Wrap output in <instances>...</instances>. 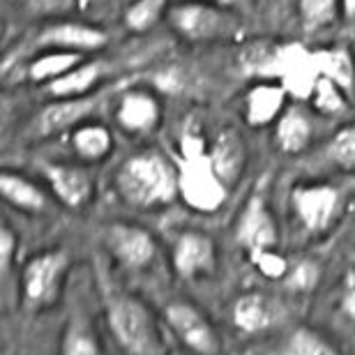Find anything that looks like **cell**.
<instances>
[{
	"instance_id": "28",
	"label": "cell",
	"mask_w": 355,
	"mask_h": 355,
	"mask_svg": "<svg viewBox=\"0 0 355 355\" xmlns=\"http://www.w3.org/2000/svg\"><path fill=\"white\" fill-rule=\"evenodd\" d=\"M328 159L346 173H355V125L342 127L328 144Z\"/></svg>"
},
{
	"instance_id": "18",
	"label": "cell",
	"mask_w": 355,
	"mask_h": 355,
	"mask_svg": "<svg viewBox=\"0 0 355 355\" xmlns=\"http://www.w3.org/2000/svg\"><path fill=\"white\" fill-rule=\"evenodd\" d=\"M314 137V125H311L309 113L300 104H291L275 123V144L282 153L300 155L307 150Z\"/></svg>"
},
{
	"instance_id": "13",
	"label": "cell",
	"mask_w": 355,
	"mask_h": 355,
	"mask_svg": "<svg viewBox=\"0 0 355 355\" xmlns=\"http://www.w3.org/2000/svg\"><path fill=\"white\" fill-rule=\"evenodd\" d=\"M173 268L182 279L208 275L217 266V250L210 236L201 231H184L173 245Z\"/></svg>"
},
{
	"instance_id": "25",
	"label": "cell",
	"mask_w": 355,
	"mask_h": 355,
	"mask_svg": "<svg viewBox=\"0 0 355 355\" xmlns=\"http://www.w3.org/2000/svg\"><path fill=\"white\" fill-rule=\"evenodd\" d=\"M297 12L304 31H321L335 24L342 12V0H297Z\"/></svg>"
},
{
	"instance_id": "22",
	"label": "cell",
	"mask_w": 355,
	"mask_h": 355,
	"mask_svg": "<svg viewBox=\"0 0 355 355\" xmlns=\"http://www.w3.org/2000/svg\"><path fill=\"white\" fill-rule=\"evenodd\" d=\"M83 62V53L76 51H42L35 53L26 65V76L28 81L42 83L49 86L51 81L60 79L62 74H67L69 69Z\"/></svg>"
},
{
	"instance_id": "1",
	"label": "cell",
	"mask_w": 355,
	"mask_h": 355,
	"mask_svg": "<svg viewBox=\"0 0 355 355\" xmlns=\"http://www.w3.org/2000/svg\"><path fill=\"white\" fill-rule=\"evenodd\" d=\"M116 191L132 208H164L180 196V168L159 150H141L118 166Z\"/></svg>"
},
{
	"instance_id": "27",
	"label": "cell",
	"mask_w": 355,
	"mask_h": 355,
	"mask_svg": "<svg viewBox=\"0 0 355 355\" xmlns=\"http://www.w3.org/2000/svg\"><path fill=\"white\" fill-rule=\"evenodd\" d=\"M282 355H342L321 332L311 328H297L288 337Z\"/></svg>"
},
{
	"instance_id": "14",
	"label": "cell",
	"mask_w": 355,
	"mask_h": 355,
	"mask_svg": "<svg viewBox=\"0 0 355 355\" xmlns=\"http://www.w3.org/2000/svg\"><path fill=\"white\" fill-rule=\"evenodd\" d=\"M44 178L53 191V196L72 210L88 205L92 194H95V180L79 164H62V162L46 164Z\"/></svg>"
},
{
	"instance_id": "9",
	"label": "cell",
	"mask_w": 355,
	"mask_h": 355,
	"mask_svg": "<svg viewBox=\"0 0 355 355\" xmlns=\"http://www.w3.org/2000/svg\"><path fill=\"white\" fill-rule=\"evenodd\" d=\"M104 102V92H92L86 97L72 99H51L35 118V134L37 137H53V134L74 130L95 113Z\"/></svg>"
},
{
	"instance_id": "34",
	"label": "cell",
	"mask_w": 355,
	"mask_h": 355,
	"mask_svg": "<svg viewBox=\"0 0 355 355\" xmlns=\"http://www.w3.org/2000/svg\"><path fill=\"white\" fill-rule=\"evenodd\" d=\"M203 3H210V5H217V7H224V10H231V12H250L254 7V0H203Z\"/></svg>"
},
{
	"instance_id": "31",
	"label": "cell",
	"mask_w": 355,
	"mask_h": 355,
	"mask_svg": "<svg viewBox=\"0 0 355 355\" xmlns=\"http://www.w3.org/2000/svg\"><path fill=\"white\" fill-rule=\"evenodd\" d=\"M250 261H252V266L266 277V279H286V275L291 270L286 259L275 250L254 252V254H250Z\"/></svg>"
},
{
	"instance_id": "17",
	"label": "cell",
	"mask_w": 355,
	"mask_h": 355,
	"mask_svg": "<svg viewBox=\"0 0 355 355\" xmlns=\"http://www.w3.org/2000/svg\"><path fill=\"white\" fill-rule=\"evenodd\" d=\"M279 321V304H275L263 293H243L233 302V323L245 335L268 332Z\"/></svg>"
},
{
	"instance_id": "11",
	"label": "cell",
	"mask_w": 355,
	"mask_h": 355,
	"mask_svg": "<svg viewBox=\"0 0 355 355\" xmlns=\"http://www.w3.org/2000/svg\"><path fill=\"white\" fill-rule=\"evenodd\" d=\"M116 123L123 132L134 137L153 134L162 123V104L153 90L130 88L116 102Z\"/></svg>"
},
{
	"instance_id": "26",
	"label": "cell",
	"mask_w": 355,
	"mask_h": 355,
	"mask_svg": "<svg viewBox=\"0 0 355 355\" xmlns=\"http://www.w3.org/2000/svg\"><path fill=\"white\" fill-rule=\"evenodd\" d=\"M168 0H134L125 10V26L132 33H146L157 24L162 17H166Z\"/></svg>"
},
{
	"instance_id": "35",
	"label": "cell",
	"mask_w": 355,
	"mask_h": 355,
	"mask_svg": "<svg viewBox=\"0 0 355 355\" xmlns=\"http://www.w3.org/2000/svg\"><path fill=\"white\" fill-rule=\"evenodd\" d=\"M342 307L346 311V316L355 318V282L349 284V288H346V293L342 297Z\"/></svg>"
},
{
	"instance_id": "2",
	"label": "cell",
	"mask_w": 355,
	"mask_h": 355,
	"mask_svg": "<svg viewBox=\"0 0 355 355\" xmlns=\"http://www.w3.org/2000/svg\"><path fill=\"white\" fill-rule=\"evenodd\" d=\"M166 24L180 40L189 44H212V42H236L243 37V19L238 12L203 3V0H180L166 10Z\"/></svg>"
},
{
	"instance_id": "8",
	"label": "cell",
	"mask_w": 355,
	"mask_h": 355,
	"mask_svg": "<svg viewBox=\"0 0 355 355\" xmlns=\"http://www.w3.org/2000/svg\"><path fill=\"white\" fill-rule=\"evenodd\" d=\"M166 323L173 335L196 355H217L222 351V339L210 318L191 302L175 300L166 304Z\"/></svg>"
},
{
	"instance_id": "15",
	"label": "cell",
	"mask_w": 355,
	"mask_h": 355,
	"mask_svg": "<svg viewBox=\"0 0 355 355\" xmlns=\"http://www.w3.org/2000/svg\"><path fill=\"white\" fill-rule=\"evenodd\" d=\"M208 155H210L212 168H215L217 175L222 178V182L229 189L236 187L247 168V159H250L245 139L240 137L236 130L219 132L215 144L208 148Z\"/></svg>"
},
{
	"instance_id": "3",
	"label": "cell",
	"mask_w": 355,
	"mask_h": 355,
	"mask_svg": "<svg viewBox=\"0 0 355 355\" xmlns=\"http://www.w3.org/2000/svg\"><path fill=\"white\" fill-rule=\"evenodd\" d=\"M106 318L116 342L132 355H162L164 342L153 311L134 295H111L106 302Z\"/></svg>"
},
{
	"instance_id": "20",
	"label": "cell",
	"mask_w": 355,
	"mask_h": 355,
	"mask_svg": "<svg viewBox=\"0 0 355 355\" xmlns=\"http://www.w3.org/2000/svg\"><path fill=\"white\" fill-rule=\"evenodd\" d=\"M0 194L10 205L24 212H42L46 208V194L37 182L17 171L0 173Z\"/></svg>"
},
{
	"instance_id": "19",
	"label": "cell",
	"mask_w": 355,
	"mask_h": 355,
	"mask_svg": "<svg viewBox=\"0 0 355 355\" xmlns=\"http://www.w3.org/2000/svg\"><path fill=\"white\" fill-rule=\"evenodd\" d=\"M104 76V62L99 60H83L81 65L69 69L60 79L51 81L44 86V92L51 99H72V97H86L92 95Z\"/></svg>"
},
{
	"instance_id": "24",
	"label": "cell",
	"mask_w": 355,
	"mask_h": 355,
	"mask_svg": "<svg viewBox=\"0 0 355 355\" xmlns=\"http://www.w3.org/2000/svg\"><path fill=\"white\" fill-rule=\"evenodd\" d=\"M309 102L318 113H323V116H339V113H344L346 106H349V95H346V90L342 86H337L332 79L318 74L314 81V88H311Z\"/></svg>"
},
{
	"instance_id": "36",
	"label": "cell",
	"mask_w": 355,
	"mask_h": 355,
	"mask_svg": "<svg viewBox=\"0 0 355 355\" xmlns=\"http://www.w3.org/2000/svg\"><path fill=\"white\" fill-rule=\"evenodd\" d=\"M342 12L346 21H355V0H342Z\"/></svg>"
},
{
	"instance_id": "23",
	"label": "cell",
	"mask_w": 355,
	"mask_h": 355,
	"mask_svg": "<svg viewBox=\"0 0 355 355\" xmlns=\"http://www.w3.org/2000/svg\"><path fill=\"white\" fill-rule=\"evenodd\" d=\"M72 148L83 162H102L113 150V134L102 123H83L72 130Z\"/></svg>"
},
{
	"instance_id": "5",
	"label": "cell",
	"mask_w": 355,
	"mask_h": 355,
	"mask_svg": "<svg viewBox=\"0 0 355 355\" xmlns=\"http://www.w3.org/2000/svg\"><path fill=\"white\" fill-rule=\"evenodd\" d=\"M229 187L212 168L208 150L182 157L180 166V198L196 212H215L224 205Z\"/></svg>"
},
{
	"instance_id": "10",
	"label": "cell",
	"mask_w": 355,
	"mask_h": 355,
	"mask_svg": "<svg viewBox=\"0 0 355 355\" xmlns=\"http://www.w3.org/2000/svg\"><path fill=\"white\" fill-rule=\"evenodd\" d=\"M106 247L111 250L118 263L130 270H141L153 263L157 254V243L153 233L137 224H111L104 229Z\"/></svg>"
},
{
	"instance_id": "12",
	"label": "cell",
	"mask_w": 355,
	"mask_h": 355,
	"mask_svg": "<svg viewBox=\"0 0 355 355\" xmlns=\"http://www.w3.org/2000/svg\"><path fill=\"white\" fill-rule=\"evenodd\" d=\"M236 238L247 250V254L275 250L279 243V229H277V222L263 194H252V198L247 201L243 215L238 219Z\"/></svg>"
},
{
	"instance_id": "30",
	"label": "cell",
	"mask_w": 355,
	"mask_h": 355,
	"mask_svg": "<svg viewBox=\"0 0 355 355\" xmlns=\"http://www.w3.org/2000/svg\"><path fill=\"white\" fill-rule=\"evenodd\" d=\"M24 5L33 17L58 21L79 10L83 5V0H24Z\"/></svg>"
},
{
	"instance_id": "6",
	"label": "cell",
	"mask_w": 355,
	"mask_h": 355,
	"mask_svg": "<svg viewBox=\"0 0 355 355\" xmlns=\"http://www.w3.org/2000/svg\"><path fill=\"white\" fill-rule=\"evenodd\" d=\"M291 203H293L297 222L309 233H325L335 226L342 215L344 196L335 184L328 182H300L291 189Z\"/></svg>"
},
{
	"instance_id": "7",
	"label": "cell",
	"mask_w": 355,
	"mask_h": 355,
	"mask_svg": "<svg viewBox=\"0 0 355 355\" xmlns=\"http://www.w3.org/2000/svg\"><path fill=\"white\" fill-rule=\"evenodd\" d=\"M67 266L69 257L62 250H46L28 261L24 266V275H21L26 302L37 309L53 304L60 293Z\"/></svg>"
},
{
	"instance_id": "32",
	"label": "cell",
	"mask_w": 355,
	"mask_h": 355,
	"mask_svg": "<svg viewBox=\"0 0 355 355\" xmlns=\"http://www.w3.org/2000/svg\"><path fill=\"white\" fill-rule=\"evenodd\" d=\"M318 275H321V270H318L316 263L302 261V263H297L295 268L288 270L286 284H288V288L297 291V293H309V291L318 284Z\"/></svg>"
},
{
	"instance_id": "16",
	"label": "cell",
	"mask_w": 355,
	"mask_h": 355,
	"mask_svg": "<svg viewBox=\"0 0 355 355\" xmlns=\"http://www.w3.org/2000/svg\"><path fill=\"white\" fill-rule=\"evenodd\" d=\"M288 90L279 81H261L245 95V120L252 127H268L277 123L286 109Z\"/></svg>"
},
{
	"instance_id": "21",
	"label": "cell",
	"mask_w": 355,
	"mask_h": 355,
	"mask_svg": "<svg viewBox=\"0 0 355 355\" xmlns=\"http://www.w3.org/2000/svg\"><path fill=\"white\" fill-rule=\"evenodd\" d=\"M314 65L321 76H328L346 90V95H355V60L346 46H328L314 51Z\"/></svg>"
},
{
	"instance_id": "33",
	"label": "cell",
	"mask_w": 355,
	"mask_h": 355,
	"mask_svg": "<svg viewBox=\"0 0 355 355\" xmlns=\"http://www.w3.org/2000/svg\"><path fill=\"white\" fill-rule=\"evenodd\" d=\"M17 250H19V238L10 226H3L0 229V270L7 275L12 268V261L17 257Z\"/></svg>"
},
{
	"instance_id": "4",
	"label": "cell",
	"mask_w": 355,
	"mask_h": 355,
	"mask_svg": "<svg viewBox=\"0 0 355 355\" xmlns=\"http://www.w3.org/2000/svg\"><path fill=\"white\" fill-rule=\"evenodd\" d=\"M109 35L102 28L81 24V21H49L37 33H33L31 37L24 42L19 55H35L42 51H76V53H88L97 51V49L106 46Z\"/></svg>"
},
{
	"instance_id": "29",
	"label": "cell",
	"mask_w": 355,
	"mask_h": 355,
	"mask_svg": "<svg viewBox=\"0 0 355 355\" xmlns=\"http://www.w3.org/2000/svg\"><path fill=\"white\" fill-rule=\"evenodd\" d=\"M62 355H99V344L88 323L72 321L62 339Z\"/></svg>"
}]
</instances>
